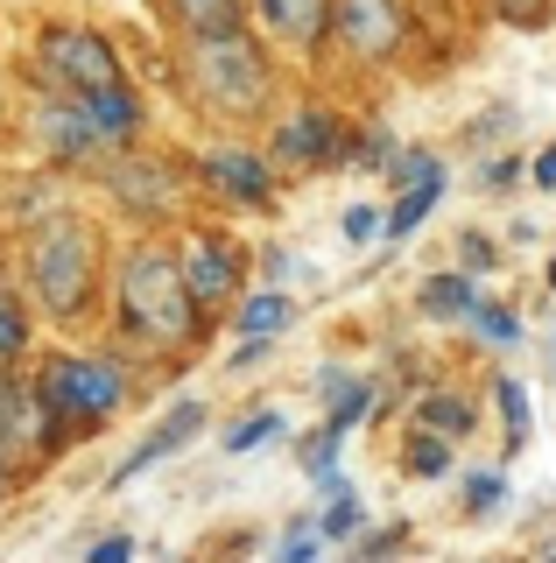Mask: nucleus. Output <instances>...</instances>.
I'll use <instances>...</instances> for the list:
<instances>
[{
    "label": "nucleus",
    "instance_id": "obj_3",
    "mask_svg": "<svg viewBox=\"0 0 556 563\" xmlns=\"http://www.w3.org/2000/svg\"><path fill=\"white\" fill-rule=\"evenodd\" d=\"M29 395H36V444L49 457L64 437H85L107 416H120V401H127V366L120 360H78V352H49Z\"/></svg>",
    "mask_w": 556,
    "mask_h": 563
},
{
    "label": "nucleus",
    "instance_id": "obj_21",
    "mask_svg": "<svg viewBox=\"0 0 556 563\" xmlns=\"http://www.w3.org/2000/svg\"><path fill=\"white\" fill-rule=\"evenodd\" d=\"M22 345H29V310H22L14 289H0V366H8Z\"/></svg>",
    "mask_w": 556,
    "mask_h": 563
},
{
    "label": "nucleus",
    "instance_id": "obj_22",
    "mask_svg": "<svg viewBox=\"0 0 556 563\" xmlns=\"http://www.w3.org/2000/svg\"><path fill=\"white\" fill-rule=\"evenodd\" d=\"M493 401H500V416H508V451H521V444H529V395H521L514 380H500Z\"/></svg>",
    "mask_w": 556,
    "mask_h": 563
},
{
    "label": "nucleus",
    "instance_id": "obj_7",
    "mask_svg": "<svg viewBox=\"0 0 556 563\" xmlns=\"http://www.w3.org/2000/svg\"><path fill=\"white\" fill-rule=\"evenodd\" d=\"M177 268H184V289H190V303H198L204 331H212L219 317H233L240 289H247V275H240V254H233L219 233H190V246L177 254Z\"/></svg>",
    "mask_w": 556,
    "mask_h": 563
},
{
    "label": "nucleus",
    "instance_id": "obj_30",
    "mask_svg": "<svg viewBox=\"0 0 556 563\" xmlns=\"http://www.w3.org/2000/svg\"><path fill=\"white\" fill-rule=\"evenodd\" d=\"M514 176H521V163H508V155H500V163H486V176H479V184H486V190H508Z\"/></svg>",
    "mask_w": 556,
    "mask_h": 563
},
{
    "label": "nucleus",
    "instance_id": "obj_23",
    "mask_svg": "<svg viewBox=\"0 0 556 563\" xmlns=\"http://www.w3.org/2000/svg\"><path fill=\"white\" fill-rule=\"evenodd\" d=\"M486 8H493V14H500L508 29H549L556 0H486Z\"/></svg>",
    "mask_w": 556,
    "mask_h": 563
},
{
    "label": "nucleus",
    "instance_id": "obj_10",
    "mask_svg": "<svg viewBox=\"0 0 556 563\" xmlns=\"http://www.w3.org/2000/svg\"><path fill=\"white\" fill-rule=\"evenodd\" d=\"M107 190L134 211V219H163V211L177 205V176L163 163H134V155H120V148L107 155Z\"/></svg>",
    "mask_w": 556,
    "mask_h": 563
},
{
    "label": "nucleus",
    "instance_id": "obj_15",
    "mask_svg": "<svg viewBox=\"0 0 556 563\" xmlns=\"http://www.w3.org/2000/svg\"><path fill=\"white\" fill-rule=\"evenodd\" d=\"M169 22L184 35H225V29H247V0H163Z\"/></svg>",
    "mask_w": 556,
    "mask_h": 563
},
{
    "label": "nucleus",
    "instance_id": "obj_14",
    "mask_svg": "<svg viewBox=\"0 0 556 563\" xmlns=\"http://www.w3.org/2000/svg\"><path fill=\"white\" fill-rule=\"evenodd\" d=\"M43 148L49 155H64V163H78V155H99V134H92V120H85V106H43Z\"/></svg>",
    "mask_w": 556,
    "mask_h": 563
},
{
    "label": "nucleus",
    "instance_id": "obj_13",
    "mask_svg": "<svg viewBox=\"0 0 556 563\" xmlns=\"http://www.w3.org/2000/svg\"><path fill=\"white\" fill-rule=\"evenodd\" d=\"M198 430H204V401H177V409H169V422H163V430H148V437H142V451H134L127 465L113 472V486L142 479L148 465H163L169 451H184V444H190V437H198Z\"/></svg>",
    "mask_w": 556,
    "mask_h": 563
},
{
    "label": "nucleus",
    "instance_id": "obj_31",
    "mask_svg": "<svg viewBox=\"0 0 556 563\" xmlns=\"http://www.w3.org/2000/svg\"><path fill=\"white\" fill-rule=\"evenodd\" d=\"M345 233H353V240H374V211L353 205V211H345Z\"/></svg>",
    "mask_w": 556,
    "mask_h": 563
},
{
    "label": "nucleus",
    "instance_id": "obj_5",
    "mask_svg": "<svg viewBox=\"0 0 556 563\" xmlns=\"http://www.w3.org/2000/svg\"><path fill=\"white\" fill-rule=\"evenodd\" d=\"M324 35L353 64H394L409 43V0H332L324 8Z\"/></svg>",
    "mask_w": 556,
    "mask_h": 563
},
{
    "label": "nucleus",
    "instance_id": "obj_27",
    "mask_svg": "<svg viewBox=\"0 0 556 563\" xmlns=\"http://www.w3.org/2000/svg\"><path fill=\"white\" fill-rule=\"evenodd\" d=\"M402 542H409V528H374V536H359V556H388Z\"/></svg>",
    "mask_w": 556,
    "mask_h": 563
},
{
    "label": "nucleus",
    "instance_id": "obj_2",
    "mask_svg": "<svg viewBox=\"0 0 556 563\" xmlns=\"http://www.w3.org/2000/svg\"><path fill=\"white\" fill-rule=\"evenodd\" d=\"M184 92L219 120H260L275 99V64L268 43H254L247 29L225 35H184Z\"/></svg>",
    "mask_w": 556,
    "mask_h": 563
},
{
    "label": "nucleus",
    "instance_id": "obj_17",
    "mask_svg": "<svg viewBox=\"0 0 556 563\" xmlns=\"http://www.w3.org/2000/svg\"><path fill=\"white\" fill-rule=\"evenodd\" d=\"M444 198V176L430 169V176H415V184H402V205L388 211V240H402V233H415V225L430 219V205Z\"/></svg>",
    "mask_w": 556,
    "mask_h": 563
},
{
    "label": "nucleus",
    "instance_id": "obj_26",
    "mask_svg": "<svg viewBox=\"0 0 556 563\" xmlns=\"http://www.w3.org/2000/svg\"><path fill=\"white\" fill-rule=\"evenodd\" d=\"M472 324L486 331V339H500V345H508L514 331H521V324H514V310H493V303H472Z\"/></svg>",
    "mask_w": 556,
    "mask_h": 563
},
{
    "label": "nucleus",
    "instance_id": "obj_12",
    "mask_svg": "<svg viewBox=\"0 0 556 563\" xmlns=\"http://www.w3.org/2000/svg\"><path fill=\"white\" fill-rule=\"evenodd\" d=\"M324 8L332 0H247V14L275 43H297V49H324Z\"/></svg>",
    "mask_w": 556,
    "mask_h": 563
},
{
    "label": "nucleus",
    "instance_id": "obj_32",
    "mask_svg": "<svg viewBox=\"0 0 556 563\" xmlns=\"http://www.w3.org/2000/svg\"><path fill=\"white\" fill-rule=\"evenodd\" d=\"M535 184H543V190H556V148H543V155H535Z\"/></svg>",
    "mask_w": 556,
    "mask_h": 563
},
{
    "label": "nucleus",
    "instance_id": "obj_8",
    "mask_svg": "<svg viewBox=\"0 0 556 563\" xmlns=\"http://www.w3.org/2000/svg\"><path fill=\"white\" fill-rule=\"evenodd\" d=\"M204 176V190H219L225 205H240V211H268L275 205V163L268 155H247V148H212L198 163Z\"/></svg>",
    "mask_w": 556,
    "mask_h": 563
},
{
    "label": "nucleus",
    "instance_id": "obj_25",
    "mask_svg": "<svg viewBox=\"0 0 556 563\" xmlns=\"http://www.w3.org/2000/svg\"><path fill=\"white\" fill-rule=\"evenodd\" d=\"M275 430H282V422H275L268 409H260V416H247V422H240V430H233V437H225V451H254V444H260V437H275Z\"/></svg>",
    "mask_w": 556,
    "mask_h": 563
},
{
    "label": "nucleus",
    "instance_id": "obj_4",
    "mask_svg": "<svg viewBox=\"0 0 556 563\" xmlns=\"http://www.w3.org/2000/svg\"><path fill=\"white\" fill-rule=\"evenodd\" d=\"M22 282L49 324H78L99 303V233L85 219H43L22 246Z\"/></svg>",
    "mask_w": 556,
    "mask_h": 563
},
{
    "label": "nucleus",
    "instance_id": "obj_19",
    "mask_svg": "<svg viewBox=\"0 0 556 563\" xmlns=\"http://www.w3.org/2000/svg\"><path fill=\"white\" fill-rule=\"evenodd\" d=\"M402 465H409V479H444L451 472V437L444 430H415L402 444Z\"/></svg>",
    "mask_w": 556,
    "mask_h": 563
},
{
    "label": "nucleus",
    "instance_id": "obj_24",
    "mask_svg": "<svg viewBox=\"0 0 556 563\" xmlns=\"http://www.w3.org/2000/svg\"><path fill=\"white\" fill-rule=\"evenodd\" d=\"M493 500H508V479H500V472H479L472 493H465V515H493Z\"/></svg>",
    "mask_w": 556,
    "mask_h": 563
},
{
    "label": "nucleus",
    "instance_id": "obj_11",
    "mask_svg": "<svg viewBox=\"0 0 556 563\" xmlns=\"http://www.w3.org/2000/svg\"><path fill=\"white\" fill-rule=\"evenodd\" d=\"M85 106V120H92V134H99V148H127L134 134H142V99L127 92V78H113V85H99V92H78Z\"/></svg>",
    "mask_w": 556,
    "mask_h": 563
},
{
    "label": "nucleus",
    "instance_id": "obj_16",
    "mask_svg": "<svg viewBox=\"0 0 556 563\" xmlns=\"http://www.w3.org/2000/svg\"><path fill=\"white\" fill-rule=\"evenodd\" d=\"M240 331H247V339H275V331L289 324V317H297V303H289L282 289H260V296H240Z\"/></svg>",
    "mask_w": 556,
    "mask_h": 563
},
{
    "label": "nucleus",
    "instance_id": "obj_6",
    "mask_svg": "<svg viewBox=\"0 0 556 563\" xmlns=\"http://www.w3.org/2000/svg\"><path fill=\"white\" fill-rule=\"evenodd\" d=\"M36 57L43 70L64 85V92H99V85H113L120 78V49L107 43L99 29H78V22H49L43 29V43H36Z\"/></svg>",
    "mask_w": 556,
    "mask_h": 563
},
{
    "label": "nucleus",
    "instance_id": "obj_20",
    "mask_svg": "<svg viewBox=\"0 0 556 563\" xmlns=\"http://www.w3.org/2000/svg\"><path fill=\"white\" fill-rule=\"evenodd\" d=\"M472 303H479V289L465 275H430L423 282V310L430 317H472Z\"/></svg>",
    "mask_w": 556,
    "mask_h": 563
},
{
    "label": "nucleus",
    "instance_id": "obj_29",
    "mask_svg": "<svg viewBox=\"0 0 556 563\" xmlns=\"http://www.w3.org/2000/svg\"><path fill=\"white\" fill-rule=\"evenodd\" d=\"M85 556H92V563H120V556H134V542L127 536H107V542H92Z\"/></svg>",
    "mask_w": 556,
    "mask_h": 563
},
{
    "label": "nucleus",
    "instance_id": "obj_9",
    "mask_svg": "<svg viewBox=\"0 0 556 563\" xmlns=\"http://www.w3.org/2000/svg\"><path fill=\"white\" fill-rule=\"evenodd\" d=\"M338 155H345V120L324 113V106H303L275 128V163L289 169H332Z\"/></svg>",
    "mask_w": 556,
    "mask_h": 563
},
{
    "label": "nucleus",
    "instance_id": "obj_33",
    "mask_svg": "<svg viewBox=\"0 0 556 563\" xmlns=\"http://www.w3.org/2000/svg\"><path fill=\"white\" fill-rule=\"evenodd\" d=\"M0 500H8V465H0Z\"/></svg>",
    "mask_w": 556,
    "mask_h": 563
},
{
    "label": "nucleus",
    "instance_id": "obj_1",
    "mask_svg": "<svg viewBox=\"0 0 556 563\" xmlns=\"http://www.w3.org/2000/svg\"><path fill=\"white\" fill-rule=\"evenodd\" d=\"M113 310H120V331L148 352H190L204 339V317L184 289V268L163 240H142L127 246L120 261V282H113Z\"/></svg>",
    "mask_w": 556,
    "mask_h": 563
},
{
    "label": "nucleus",
    "instance_id": "obj_18",
    "mask_svg": "<svg viewBox=\"0 0 556 563\" xmlns=\"http://www.w3.org/2000/svg\"><path fill=\"white\" fill-rule=\"evenodd\" d=\"M415 422H423V430H444L451 444H458V437L472 430V401H465L458 387H437V395H423V409H415Z\"/></svg>",
    "mask_w": 556,
    "mask_h": 563
},
{
    "label": "nucleus",
    "instance_id": "obj_28",
    "mask_svg": "<svg viewBox=\"0 0 556 563\" xmlns=\"http://www.w3.org/2000/svg\"><path fill=\"white\" fill-rule=\"evenodd\" d=\"M353 521H359V507H353V500H338V507H324V515H318V528H324V536H345Z\"/></svg>",
    "mask_w": 556,
    "mask_h": 563
}]
</instances>
